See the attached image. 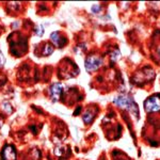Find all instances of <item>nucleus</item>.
<instances>
[{
    "instance_id": "1",
    "label": "nucleus",
    "mask_w": 160,
    "mask_h": 160,
    "mask_svg": "<svg viewBox=\"0 0 160 160\" xmlns=\"http://www.w3.org/2000/svg\"><path fill=\"white\" fill-rule=\"evenodd\" d=\"M113 102L120 108L128 110L130 113H132L136 118H139V109L137 106L136 102L133 100L132 97L128 96V95H118L114 97Z\"/></svg>"
},
{
    "instance_id": "2",
    "label": "nucleus",
    "mask_w": 160,
    "mask_h": 160,
    "mask_svg": "<svg viewBox=\"0 0 160 160\" xmlns=\"http://www.w3.org/2000/svg\"><path fill=\"white\" fill-rule=\"evenodd\" d=\"M144 109L146 112L160 111V94H154L144 102Z\"/></svg>"
},
{
    "instance_id": "3",
    "label": "nucleus",
    "mask_w": 160,
    "mask_h": 160,
    "mask_svg": "<svg viewBox=\"0 0 160 160\" xmlns=\"http://www.w3.org/2000/svg\"><path fill=\"white\" fill-rule=\"evenodd\" d=\"M102 65V59L96 55H91L86 59L84 66L88 72H94Z\"/></svg>"
},
{
    "instance_id": "4",
    "label": "nucleus",
    "mask_w": 160,
    "mask_h": 160,
    "mask_svg": "<svg viewBox=\"0 0 160 160\" xmlns=\"http://www.w3.org/2000/svg\"><path fill=\"white\" fill-rule=\"evenodd\" d=\"M2 160H16V149L13 145H6L1 151Z\"/></svg>"
},
{
    "instance_id": "5",
    "label": "nucleus",
    "mask_w": 160,
    "mask_h": 160,
    "mask_svg": "<svg viewBox=\"0 0 160 160\" xmlns=\"http://www.w3.org/2000/svg\"><path fill=\"white\" fill-rule=\"evenodd\" d=\"M63 84L60 83V82H57V83L52 84L50 88V96L52 98L53 102H57L59 98H60L62 92H63Z\"/></svg>"
},
{
    "instance_id": "6",
    "label": "nucleus",
    "mask_w": 160,
    "mask_h": 160,
    "mask_svg": "<svg viewBox=\"0 0 160 160\" xmlns=\"http://www.w3.org/2000/svg\"><path fill=\"white\" fill-rule=\"evenodd\" d=\"M50 40L52 41V43L55 44V45L59 46V47H61V46H62V44H61L62 37L60 35V32H58V31H56V32H52V33H51Z\"/></svg>"
},
{
    "instance_id": "7",
    "label": "nucleus",
    "mask_w": 160,
    "mask_h": 160,
    "mask_svg": "<svg viewBox=\"0 0 160 160\" xmlns=\"http://www.w3.org/2000/svg\"><path fill=\"white\" fill-rule=\"evenodd\" d=\"M95 117V113L93 112V111L91 110H88L86 113L83 114V121H84V123L86 124H89V123H91L92 121H93V118H94Z\"/></svg>"
},
{
    "instance_id": "8",
    "label": "nucleus",
    "mask_w": 160,
    "mask_h": 160,
    "mask_svg": "<svg viewBox=\"0 0 160 160\" xmlns=\"http://www.w3.org/2000/svg\"><path fill=\"white\" fill-rule=\"evenodd\" d=\"M52 51H53V47H52V46L46 43L45 44V47H44V55H50Z\"/></svg>"
},
{
    "instance_id": "9",
    "label": "nucleus",
    "mask_w": 160,
    "mask_h": 160,
    "mask_svg": "<svg viewBox=\"0 0 160 160\" xmlns=\"http://www.w3.org/2000/svg\"><path fill=\"white\" fill-rule=\"evenodd\" d=\"M43 32H44V28L43 26H38L37 28H35V33H37L38 37H42L43 35Z\"/></svg>"
},
{
    "instance_id": "10",
    "label": "nucleus",
    "mask_w": 160,
    "mask_h": 160,
    "mask_svg": "<svg viewBox=\"0 0 160 160\" xmlns=\"http://www.w3.org/2000/svg\"><path fill=\"white\" fill-rule=\"evenodd\" d=\"M55 153L57 154V156H61V155H63V153H64V148L58 146V148H56V149H55Z\"/></svg>"
},
{
    "instance_id": "11",
    "label": "nucleus",
    "mask_w": 160,
    "mask_h": 160,
    "mask_svg": "<svg viewBox=\"0 0 160 160\" xmlns=\"http://www.w3.org/2000/svg\"><path fill=\"white\" fill-rule=\"evenodd\" d=\"M2 107L4 108V110H6L8 113H11L12 112V107L10 106L9 102H4V104H2Z\"/></svg>"
},
{
    "instance_id": "12",
    "label": "nucleus",
    "mask_w": 160,
    "mask_h": 160,
    "mask_svg": "<svg viewBox=\"0 0 160 160\" xmlns=\"http://www.w3.org/2000/svg\"><path fill=\"white\" fill-rule=\"evenodd\" d=\"M100 10H102V7H100L99 4H94V6L92 7V12L93 13H99Z\"/></svg>"
},
{
    "instance_id": "13",
    "label": "nucleus",
    "mask_w": 160,
    "mask_h": 160,
    "mask_svg": "<svg viewBox=\"0 0 160 160\" xmlns=\"http://www.w3.org/2000/svg\"><path fill=\"white\" fill-rule=\"evenodd\" d=\"M4 61H6V59H4L3 55L0 52V68H2V66L4 65Z\"/></svg>"
},
{
    "instance_id": "14",
    "label": "nucleus",
    "mask_w": 160,
    "mask_h": 160,
    "mask_svg": "<svg viewBox=\"0 0 160 160\" xmlns=\"http://www.w3.org/2000/svg\"><path fill=\"white\" fill-rule=\"evenodd\" d=\"M158 55H159V57H160V47L158 48Z\"/></svg>"
},
{
    "instance_id": "15",
    "label": "nucleus",
    "mask_w": 160,
    "mask_h": 160,
    "mask_svg": "<svg viewBox=\"0 0 160 160\" xmlns=\"http://www.w3.org/2000/svg\"><path fill=\"white\" fill-rule=\"evenodd\" d=\"M121 160H123V159H121Z\"/></svg>"
}]
</instances>
